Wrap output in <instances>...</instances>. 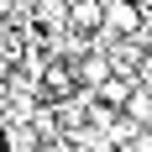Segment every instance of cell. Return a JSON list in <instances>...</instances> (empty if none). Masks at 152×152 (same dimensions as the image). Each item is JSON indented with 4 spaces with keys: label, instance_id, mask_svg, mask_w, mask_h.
<instances>
[{
    "label": "cell",
    "instance_id": "1",
    "mask_svg": "<svg viewBox=\"0 0 152 152\" xmlns=\"http://www.w3.org/2000/svg\"><path fill=\"white\" fill-rule=\"evenodd\" d=\"M137 26H142V16L131 11L126 0H115V5L105 11V31H137Z\"/></svg>",
    "mask_w": 152,
    "mask_h": 152
},
{
    "label": "cell",
    "instance_id": "4",
    "mask_svg": "<svg viewBox=\"0 0 152 152\" xmlns=\"http://www.w3.org/2000/svg\"><path fill=\"white\" fill-rule=\"evenodd\" d=\"M84 79H105V58H89V63H84Z\"/></svg>",
    "mask_w": 152,
    "mask_h": 152
},
{
    "label": "cell",
    "instance_id": "2",
    "mask_svg": "<svg viewBox=\"0 0 152 152\" xmlns=\"http://www.w3.org/2000/svg\"><path fill=\"white\" fill-rule=\"evenodd\" d=\"M100 21H105V16H100V5H89V0H84V5H74V26H79V31L100 26Z\"/></svg>",
    "mask_w": 152,
    "mask_h": 152
},
{
    "label": "cell",
    "instance_id": "3",
    "mask_svg": "<svg viewBox=\"0 0 152 152\" xmlns=\"http://www.w3.org/2000/svg\"><path fill=\"white\" fill-rule=\"evenodd\" d=\"M47 89L63 94V89H68V74H63V68H53V74H47Z\"/></svg>",
    "mask_w": 152,
    "mask_h": 152
}]
</instances>
